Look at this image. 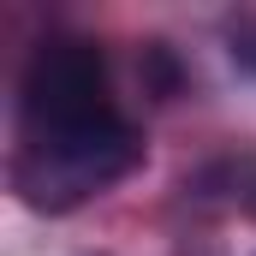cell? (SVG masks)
Masks as SVG:
<instances>
[{
  "label": "cell",
  "mask_w": 256,
  "mask_h": 256,
  "mask_svg": "<svg viewBox=\"0 0 256 256\" xmlns=\"http://www.w3.org/2000/svg\"><path fill=\"white\" fill-rule=\"evenodd\" d=\"M137 161H143L137 131H131L126 120H108V126H90V131L24 137V149H18V161H12V185L24 191L30 208L66 214V208L90 202L96 191L120 185Z\"/></svg>",
  "instance_id": "1"
},
{
  "label": "cell",
  "mask_w": 256,
  "mask_h": 256,
  "mask_svg": "<svg viewBox=\"0 0 256 256\" xmlns=\"http://www.w3.org/2000/svg\"><path fill=\"white\" fill-rule=\"evenodd\" d=\"M24 137H60V131H90L120 120L108 102V66L96 42L54 36L24 66Z\"/></svg>",
  "instance_id": "2"
},
{
  "label": "cell",
  "mask_w": 256,
  "mask_h": 256,
  "mask_svg": "<svg viewBox=\"0 0 256 256\" xmlns=\"http://www.w3.org/2000/svg\"><path fill=\"white\" fill-rule=\"evenodd\" d=\"M244 66H256V30H238V48H232Z\"/></svg>",
  "instance_id": "3"
}]
</instances>
